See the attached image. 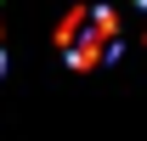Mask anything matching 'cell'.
<instances>
[{
	"instance_id": "cell-2",
	"label": "cell",
	"mask_w": 147,
	"mask_h": 141,
	"mask_svg": "<svg viewBox=\"0 0 147 141\" xmlns=\"http://www.w3.org/2000/svg\"><path fill=\"white\" fill-rule=\"evenodd\" d=\"M136 6H147V0H136Z\"/></svg>"
},
{
	"instance_id": "cell-1",
	"label": "cell",
	"mask_w": 147,
	"mask_h": 141,
	"mask_svg": "<svg viewBox=\"0 0 147 141\" xmlns=\"http://www.w3.org/2000/svg\"><path fill=\"white\" fill-rule=\"evenodd\" d=\"M57 51L68 56L74 73H91L102 62H113L119 56V17L108 6H74L57 23Z\"/></svg>"
}]
</instances>
